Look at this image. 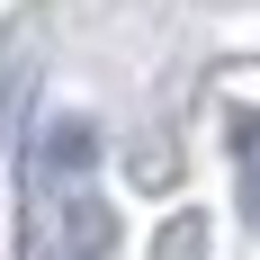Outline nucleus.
I'll return each instance as SVG.
<instances>
[{
    "mask_svg": "<svg viewBox=\"0 0 260 260\" xmlns=\"http://www.w3.org/2000/svg\"><path fill=\"white\" fill-rule=\"evenodd\" d=\"M251 224H260V144H251Z\"/></svg>",
    "mask_w": 260,
    "mask_h": 260,
    "instance_id": "obj_1",
    "label": "nucleus"
}]
</instances>
